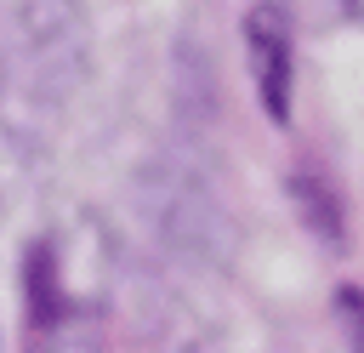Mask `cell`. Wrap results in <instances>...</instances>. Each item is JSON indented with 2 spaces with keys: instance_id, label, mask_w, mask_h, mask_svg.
I'll return each instance as SVG.
<instances>
[{
  "instance_id": "obj_2",
  "label": "cell",
  "mask_w": 364,
  "mask_h": 353,
  "mask_svg": "<svg viewBox=\"0 0 364 353\" xmlns=\"http://www.w3.org/2000/svg\"><path fill=\"white\" fill-rule=\"evenodd\" d=\"M40 353H108L102 342H91V336H51Z\"/></svg>"
},
{
  "instance_id": "obj_3",
  "label": "cell",
  "mask_w": 364,
  "mask_h": 353,
  "mask_svg": "<svg viewBox=\"0 0 364 353\" xmlns=\"http://www.w3.org/2000/svg\"><path fill=\"white\" fill-rule=\"evenodd\" d=\"M341 11H353V17H364V0H336Z\"/></svg>"
},
{
  "instance_id": "obj_1",
  "label": "cell",
  "mask_w": 364,
  "mask_h": 353,
  "mask_svg": "<svg viewBox=\"0 0 364 353\" xmlns=\"http://www.w3.org/2000/svg\"><path fill=\"white\" fill-rule=\"evenodd\" d=\"M91 80L80 0H0V137L46 148Z\"/></svg>"
}]
</instances>
